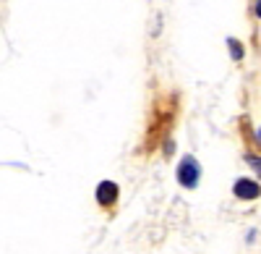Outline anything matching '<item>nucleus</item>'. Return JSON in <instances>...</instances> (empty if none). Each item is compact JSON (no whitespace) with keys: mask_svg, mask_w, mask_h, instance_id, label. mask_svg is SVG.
<instances>
[{"mask_svg":"<svg viewBox=\"0 0 261 254\" xmlns=\"http://www.w3.org/2000/svg\"><path fill=\"white\" fill-rule=\"evenodd\" d=\"M175 176H178V183L183 189H196V186H199V181H201V165H199V160L191 157V155L183 157Z\"/></svg>","mask_w":261,"mask_h":254,"instance_id":"obj_1","label":"nucleus"},{"mask_svg":"<svg viewBox=\"0 0 261 254\" xmlns=\"http://www.w3.org/2000/svg\"><path fill=\"white\" fill-rule=\"evenodd\" d=\"M232 194L238 199H256L258 197V183L251 181V178H238L232 183Z\"/></svg>","mask_w":261,"mask_h":254,"instance_id":"obj_2","label":"nucleus"},{"mask_svg":"<svg viewBox=\"0 0 261 254\" xmlns=\"http://www.w3.org/2000/svg\"><path fill=\"white\" fill-rule=\"evenodd\" d=\"M118 199V183L115 181H102L99 186H97V202L99 204H113Z\"/></svg>","mask_w":261,"mask_h":254,"instance_id":"obj_3","label":"nucleus"},{"mask_svg":"<svg viewBox=\"0 0 261 254\" xmlns=\"http://www.w3.org/2000/svg\"><path fill=\"white\" fill-rule=\"evenodd\" d=\"M227 48H230V55H232L235 60L243 58V45H241V42H235V39L230 37V39H227Z\"/></svg>","mask_w":261,"mask_h":254,"instance_id":"obj_4","label":"nucleus"}]
</instances>
